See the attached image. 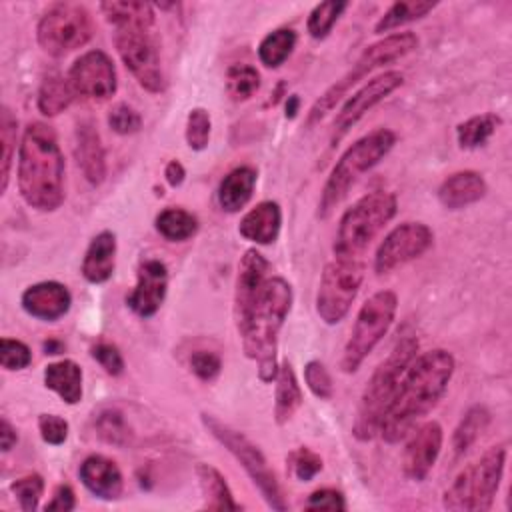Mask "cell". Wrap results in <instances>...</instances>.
Wrapping results in <instances>:
<instances>
[{
  "label": "cell",
  "instance_id": "1",
  "mask_svg": "<svg viewBox=\"0 0 512 512\" xmlns=\"http://www.w3.org/2000/svg\"><path fill=\"white\" fill-rule=\"evenodd\" d=\"M456 362L448 350L434 348L416 358L406 368L396 398L386 412L380 434L384 442L396 444L440 402L452 380Z\"/></svg>",
  "mask_w": 512,
  "mask_h": 512
},
{
  "label": "cell",
  "instance_id": "2",
  "mask_svg": "<svg viewBox=\"0 0 512 512\" xmlns=\"http://www.w3.org/2000/svg\"><path fill=\"white\" fill-rule=\"evenodd\" d=\"M64 156L52 126L32 122L18 146V190L30 208L52 212L64 202Z\"/></svg>",
  "mask_w": 512,
  "mask_h": 512
},
{
  "label": "cell",
  "instance_id": "3",
  "mask_svg": "<svg viewBox=\"0 0 512 512\" xmlns=\"http://www.w3.org/2000/svg\"><path fill=\"white\" fill-rule=\"evenodd\" d=\"M292 308V286L272 276L266 280L246 322L238 328L244 354L256 362L262 382H272L278 374V336Z\"/></svg>",
  "mask_w": 512,
  "mask_h": 512
},
{
  "label": "cell",
  "instance_id": "4",
  "mask_svg": "<svg viewBox=\"0 0 512 512\" xmlns=\"http://www.w3.org/2000/svg\"><path fill=\"white\" fill-rule=\"evenodd\" d=\"M416 354L418 338L414 334H406L394 344L386 360L376 366L362 390L356 418L352 424V434L356 440L368 442L380 434L386 412L390 410L400 388V380Z\"/></svg>",
  "mask_w": 512,
  "mask_h": 512
},
{
  "label": "cell",
  "instance_id": "5",
  "mask_svg": "<svg viewBox=\"0 0 512 512\" xmlns=\"http://www.w3.org/2000/svg\"><path fill=\"white\" fill-rule=\"evenodd\" d=\"M396 144V134L390 128H378L358 138L334 164L318 200V216L326 218L348 196L358 178L372 170Z\"/></svg>",
  "mask_w": 512,
  "mask_h": 512
},
{
  "label": "cell",
  "instance_id": "6",
  "mask_svg": "<svg viewBox=\"0 0 512 512\" xmlns=\"http://www.w3.org/2000/svg\"><path fill=\"white\" fill-rule=\"evenodd\" d=\"M416 46H418V38L414 32H394L366 46L360 58L352 64V68L344 76H340L332 86H328L310 106L306 114V128H312L322 118H326L336 108V104L348 94V90L356 86L364 76L372 74L376 68L384 64H390L408 56L412 50H416Z\"/></svg>",
  "mask_w": 512,
  "mask_h": 512
},
{
  "label": "cell",
  "instance_id": "7",
  "mask_svg": "<svg viewBox=\"0 0 512 512\" xmlns=\"http://www.w3.org/2000/svg\"><path fill=\"white\" fill-rule=\"evenodd\" d=\"M398 200L388 190H374L358 198L340 218L334 256L360 258L378 232L396 216Z\"/></svg>",
  "mask_w": 512,
  "mask_h": 512
},
{
  "label": "cell",
  "instance_id": "8",
  "mask_svg": "<svg viewBox=\"0 0 512 512\" xmlns=\"http://www.w3.org/2000/svg\"><path fill=\"white\" fill-rule=\"evenodd\" d=\"M506 464V446L486 450L478 462L466 466L442 496V506L456 512H488L494 504Z\"/></svg>",
  "mask_w": 512,
  "mask_h": 512
},
{
  "label": "cell",
  "instance_id": "9",
  "mask_svg": "<svg viewBox=\"0 0 512 512\" xmlns=\"http://www.w3.org/2000/svg\"><path fill=\"white\" fill-rule=\"evenodd\" d=\"M204 428L236 458V462L246 470V474L250 476V480L254 482V486L260 490L262 498L266 500V504L272 510H286V500L280 488V482L274 474V470L268 466L266 456L262 454V450L242 432H238L236 428L224 424L222 420H218L212 414L202 412L200 414Z\"/></svg>",
  "mask_w": 512,
  "mask_h": 512
},
{
  "label": "cell",
  "instance_id": "10",
  "mask_svg": "<svg viewBox=\"0 0 512 512\" xmlns=\"http://www.w3.org/2000/svg\"><path fill=\"white\" fill-rule=\"evenodd\" d=\"M398 308V298L392 290L374 292L358 310L352 332L344 344L340 368L346 374L356 372L376 344L390 330Z\"/></svg>",
  "mask_w": 512,
  "mask_h": 512
},
{
  "label": "cell",
  "instance_id": "11",
  "mask_svg": "<svg viewBox=\"0 0 512 512\" xmlns=\"http://www.w3.org/2000/svg\"><path fill=\"white\" fill-rule=\"evenodd\" d=\"M94 36V22L82 4L58 2L52 4L36 26V38L42 50L50 56H66L86 46Z\"/></svg>",
  "mask_w": 512,
  "mask_h": 512
},
{
  "label": "cell",
  "instance_id": "12",
  "mask_svg": "<svg viewBox=\"0 0 512 512\" xmlns=\"http://www.w3.org/2000/svg\"><path fill=\"white\" fill-rule=\"evenodd\" d=\"M364 280V262L360 258L334 256L324 266L318 292H316V312L326 324H338L346 318L352 302Z\"/></svg>",
  "mask_w": 512,
  "mask_h": 512
},
{
  "label": "cell",
  "instance_id": "13",
  "mask_svg": "<svg viewBox=\"0 0 512 512\" xmlns=\"http://www.w3.org/2000/svg\"><path fill=\"white\" fill-rule=\"evenodd\" d=\"M114 46L124 66L144 90L158 94L166 88V76L162 70L152 26L126 24L114 28Z\"/></svg>",
  "mask_w": 512,
  "mask_h": 512
},
{
  "label": "cell",
  "instance_id": "14",
  "mask_svg": "<svg viewBox=\"0 0 512 512\" xmlns=\"http://www.w3.org/2000/svg\"><path fill=\"white\" fill-rule=\"evenodd\" d=\"M434 240V232L424 222H402L392 228L378 244L374 254V272L388 274L420 258Z\"/></svg>",
  "mask_w": 512,
  "mask_h": 512
},
{
  "label": "cell",
  "instance_id": "15",
  "mask_svg": "<svg viewBox=\"0 0 512 512\" xmlns=\"http://www.w3.org/2000/svg\"><path fill=\"white\" fill-rule=\"evenodd\" d=\"M404 84V74L398 70H388L372 80H368L362 88H358L340 108L332 122V134L330 144L336 146L362 118L368 110H372L378 102H382L386 96H390L394 90H398Z\"/></svg>",
  "mask_w": 512,
  "mask_h": 512
},
{
  "label": "cell",
  "instance_id": "16",
  "mask_svg": "<svg viewBox=\"0 0 512 512\" xmlns=\"http://www.w3.org/2000/svg\"><path fill=\"white\" fill-rule=\"evenodd\" d=\"M68 80L76 96L90 100H108L118 88L114 62L104 50H88L80 54L68 70Z\"/></svg>",
  "mask_w": 512,
  "mask_h": 512
},
{
  "label": "cell",
  "instance_id": "17",
  "mask_svg": "<svg viewBox=\"0 0 512 512\" xmlns=\"http://www.w3.org/2000/svg\"><path fill=\"white\" fill-rule=\"evenodd\" d=\"M444 442V430L436 420L418 426L404 446L402 472L414 482H422L434 468Z\"/></svg>",
  "mask_w": 512,
  "mask_h": 512
},
{
  "label": "cell",
  "instance_id": "18",
  "mask_svg": "<svg viewBox=\"0 0 512 512\" xmlns=\"http://www.w3.org/2000/svg\"><path fill=\"white\" fill-rule=\"evenodd\" d=\"M270 278V262L256 250L248 248L238 264L234 288V324L236 330L246 322L266 280Z\"/></svg>",
  "mask_w": 512,
  "mask_h": 512
},
{
  "label": "cell",
  "instance_id": "19",
  "mask_svg": "<svg viewBox=\"0 0 512 512\" xmlns=\"http://www.w3.org/2000/svg\"><path fill=\"white\" fill-rule=\"evenodd\" d=\"M168 292V268L156 258L140 262L136 272V286L126 298L128 308L140 318H152Z\"/></svg>",
  "mask_w": 512,
  "mask_h": 512
},
{
  "label": "cell",
  "instance_id": "20",
  "mask_svg": "<svg viewBox=\"0 0 512 512\" xmlns=\"http://www.w3.org/2000/svg\"><path fill=\"white\" fill-rule=\"evenodd\" d=\"M20 302L26 314L44 322H54L70 310L72 296L64 284L56 280H44L28 286L22 292Z\"/></svg>",
  "mask_w": 512,
  "mask_h": 512
},
{
  "label": "cell",
  "instance_id": "21",
  "mask_svg": "<svg viewBox=\"0 0 512 512\" xmlns=\"http://www.w3.org/2000/svg\"><path fill=\"white\" fill-rule=\"evenodd\" d=\"M74 156L78 162V168L82 170L84 178L98 186L106 178V156L104 146L100 142V134L92 120H80L76 124L74 134Z\"/></svg>",
  "mask_w": 512,
  "mask_h": 512
},
{
  "label": "cell",
  "instance_id": "22",
  "mask_svg": "<svg viewBox=\"0 0 512 512\" xmlns=\"http://www.w3.org/2000/svg\"><path fill=\"white\" fill-rule=\"evenodd\" d=\"M82 484L102 500H116L124 490V478L118 464L102 454H92L78 468Z\"/></svg>",
  "mask_w": 512,
  "mask_h": 512
},
{
  "label": "cell",
  "instance_id": "23",
  "mask_svg": "<svg viewBox=\"0 0 512 512\" xmlns=\"http://www.w3.org/2000/svg\"><path fill=\"white\" fill-rule=\"evenodd\" d=\"M488 186L480 172L460 170L442 180L438 188V202L448 210H462L484 198Z\"/></svg>",
  "mask_w": 512,
  "mask_h": 512
},
{
  "label": "cell",
  "instance_id": "24",
  "mask_svg": "<svg viewBox=\"0 0 512 512\" xmlns=\"http://www.w3.org/2000/svg\"><path fill=\"white\" fill-rule=\"evenodd\" d=\"M280 226H282L280 204L274 200H262L242 216L238 224V232L242 238L266 246L276 242L280 234Z\"/></svg>",
  "mask_w": 512,
  "mask_h": 512
},
{
  "label": "cell",
  "instance_id": "25",
  "mask_svg": "<svg viewBox=\"0 0 512 512\" xmlns=\"http://www.w3.org/2000/svg\"><path fill=\"white\" fill-rule=\"evenodd\" d=\"M114 264H116V236L110 230H102L90 240L80 272L90 284H102L112 278Z\"/></svg>",
  "mask_w": 512,
  "mask_h": 512
},
{
  "label": "cell",
  "instance_id": "26",
  "mask_svg": "<svg viewBox=\"0 0 512 512\" xmlns=\"http://www.w3.org/2000/svg\"><path fill=\"white\" fill-rule=\"evenodd\" d=\"M258 174L252 166H238L230 170L218 186V204L224 212H240L254 194Z\"/></svg>",
  "mask_w": 512,
  "mask_h": 512
},
{
  "label": "cell",
  "instance_id": "27",
  "mask_svg": "<svg viewBox=\"0 0 512 512\" xmlns=\"http://www.w3.org/2000/svg\"><path fill=\"white\" fill-rule=\"evenodd\" d=\"M44 386L66 404H78L82 400V368L70 358L52 362L44 368Z\"/></svg>",
  "mask_w": 512,
  "mask_h": 512
},
{
  "label": "cell",
  "instance_id": "28",
  "mask_svg": "<svg viewBox=\"0 0 512 512\" xmlns=\"http://www.w3.org/2000/svg\"><path fill=\"white\" fill-rule=\"evenodd\" d=\"M276 392H274V420L276 424H286L292 420L296 410L302 406V388L294 374V368L288 360H282L278 366V374L274 378Z\"/></svg>",
  "mask_w": 512,
  "mask_h": 512
},
{
  "label": "cell",
  "instance_id": "29",
  "mask_svg": "<svg viewBox=\"0 0 512 512\" xmlns=\"http://www.w3.org/2000/svg\"><path fill=\"white\" fill-rule=\"evenodd\" d=\"M198 484L204 498V508L208 510H240V504L234 500L232 490L226 478L212 464L200 462L196 466Z\"/></svg>",
  "mask_w": 512,
  "mask_h": 512
},
{
  "label": "cell",
  "instance_id": "30",
  "mask_svg": "<svg viewBox=\"0 0 512 512\" xmlns=\"http://www.w3.org/2000/svg\"><path fill=\"white\" fill-rule=\"evenodd\" d=\"M74 96H76V92H74L68 76L52 72V74L44 76V80L38 88V110L44 116H58L72 104Z\"/></svg>",
  "mask_w": 512,
  "mask_h": 512
},
{
  "label": "cell",
  "instance_id": "31",
  "mask_svg": "<svg viewBox=\"0 0 512 512\" xmlns=\"http://www.w3.org/2000/svg\"><path fill=\"white\" fill-rule=\"evenodd\" d=\"M490 424V412L486 406L482 404H474L470 406L458 426L454 428V434H452V450H454V456H464L472 446L474 442L480 438V434L488 428Z\"/></svg>",
  "mask_w": 512,
  "mask_h": 512
},
{
  "label": "cell",
  "instance_id": "32",
  "mask_svg": "<svg viewBox=\"0 0 512 512\" xmlns=\"http://www.w3.org/2000/svg\"><path fill=\"white\" fill-rule=\"evenodd\" d=\"M500 124H502V118L494 112L470 116L468 120H464L456 126L458 146L464 150H474V148L484 146L490 140V136L498 130Z\"/></svg>",
  "mask_w": 512,
  "mask_h": 512
},
{
  "label": "cell",
  "instance_id": "33",
  "mask_svg": "<svg viewBox=\"0 0 512 512\" xmlns=\"http://www.w3.org/2000/svg\"><path fill=\"white\" fill-rule=\"evenodd\" d=\"M436 8V2L430 0H400L394 2L376 22L374 32L376 34H384L390 32L394 28H400L404 24H410L414 20L424 18L428 12H432Z\"/></svg>",
  "mask_w": 512,
  "mask_h": 512
},
{
  "label": "cell",
  "instance_id": "34",
  "mask_svg": "<svg viewBox=\"0 0 512 512\" xmlns=\"http://www.w3.org/2000/svg\"><path fill=\"white\" fill-rule=\"evenodd\" d=\"M100 12L114 28L126 24L154 26V6L150 2H102Z\"/></svg>",
  "mask_w": 512,
  "mask_h": 512
},
{
  "label": "cell",
  "instance_id": "35",
  "mask_svg": "<svg viewBox=\"0 0 512 512\" xmlns=\"http://www.w3.org/2000/svg\"><path fill=\"white\" fill-rule=\"evenodd\" d=\"M296 32L292 28H276L268 32L258 44V58L266 68H278L286 62L296 46Z\"/></svg>",
  "mask_w": 512,
  "mask_h": 512
},
{
  "label": "cell",
  "instance_id": "36",
  "mask_svg": "<svg viewBox=\"0 0 512 512\" xmlns=\"http://www.w3.org/2000/svg\"><path fill=\"white\" fill-rule=\"evenodd\" d=\"M156 230L170 242H184L192 238L198 230V220L192 212L184 208H164L156 220Z\"/></svg>",
  "mask_w": 512,
  "mask_h": 512
},
{
  "label": "cell",
  "instance_id": "37",
  "mask_svg": "<svg viewBox=\"0 0 512 512\" xmlns=\"http://www.w3.org/2000/svg\"><path fill=\"white\" fill-rule=\"evenodd\" d=\"M96 434L110 446L124 448L132 442V430L118 408H104L94 418Z\"/></svg>",
  "mask_w": 512,
  "mask_h": 512
},
{
  "label": "cell",
  "instance_id": "38",
  "mask_svg": "<svg viewBox=\"0 0 512 512\" xmlns=\"http://www.w3.org/2000/svg\"><path fill=\"white\" fill-rule=\"evenodd\" d=\"M0 142H2L0 192H6L8 180H10V170H12V160H14V150H16V142H18V120L8 106H2V112H0Z\"/></svg>",
  "mask_w": 512,
  "mask_h": 512
},
{
  "label": "cell",
  "instance_id": "39",
  "mask_svg": "<svg viewBox=\"0 0 512 512\" xmlns=\"http://www.w3.org/2000/svg\"><path fill=\"white\" fill-rule=\"evenodd\" d=\"M348 8V2H340V0H330V2H320L312 8L308 20H306V30L312 38L316 40H324L334 24L338 22V18L342 16V12Z\"/></svg>",
  "mask_w": 512,
  "mask_h": 512
},
{
  "label": "cell",
  "instance_id": "40",
  "mask_svg": "<svg viewBox=\"0 0 512 512\" xmlns=\"http://www.w3.org/2000/svg\"><path fill=\"white\" fill-rule=\"evenodd\" d=\"M260 88V74L250 64H232L226 72V90L234 102H242L254 96Z\"/></svg>",
  "mask_w": 512,
  "mask_h": 512
},
{
  "label": "cell",
  "instance_id": "41",
  "mask_svg": "<svg viewBox=\"0 0 512 512\" xmlns=\"http://www.w3.org/2000/svg\"><path fill=\"white\" fill-rule=\"evenodd\" d=\"M212 132V120L210 112L206 108H192L186 118V144L192 150H204L210 142Z\"/></svg>",
  "mask_w": 512,
  "mask_h": 512
},
{
  "label": "cell",
  "instance_id": "42",
  "mask_svg": "<svg viewBox=\"0 0 512 512\" xmlns=\"http://www.w3.org/2000/svg\"><path fill=\"white\" fill-rule=\"evenodd\" d=\"M10 490L24 512H34L44 494V478L40 474H26L14 480L10 484Z\"/></svg>",
  "mask_w": 512,
  "mask_h": 512
},
{
  "label": "cell",
  "instance_id": "43",
  "mask_svg": "<svg viewBox=\"0 0 512 512\" xmlns=\"http://www.w3.org/2000/svg\"><path fill=\"white\" fill-rule=\"evenodd\" d=\"M288 466L300 482H310L322 470L324 464L314 450L300 446L288 454Z\"/></svg>",
  "mask_w": 512,
  "mask_h": 512
},
{
  "label": "cell",
  "instance_id": "44",
  "mask_svg": "<svg viewBox=\"0 0 512 512\" xmlns=\"http://www.w3.org/2000/svg\"><path fill=\"white\" fill-rule=\"evenodd\" d=\"M32 362L30 348L16 338H2L0 340V364L4 370H24Z\"/></svg>",
  "mask_w": 512,
  "mask_h": 512
},
{
  "label": "cell",
  "instance_id": "45",
  "mask_svg": "<svg viewBox=\"0 0 512 512\" xmlns=\"http://www.w3.org/2000/svg\"><path fill=\"white\" fill-rule=\"evenodd\" d=\"M304 380L306 386L310 388V392L320 398V400H330L334 396V384H332V376L326 370V366L318 360H310L304 366Z\"/></svg>",
  "mask_w": 512,
  "mask_h": 512
},
{
  "label": "cell",
  "instance_id": "46",
  "mask_svg": "<svg viewBox=\"0 0 512 512\" xmlns=\"http://www.w3.org/2000/svg\"><path fill=\"white\" fill-rule=\"evenodd\" d=\"M188 362L192 374L202 382H214L222 372V360L212 350H194Z\"/></svg>",
  "mask_w": 512,
  "mask_h": 512
},
{
  "label": "cell",
  "instance_id": "47",
  "mask_svg": "<svg viewBox=\"0 0 512 512\" xmlns=\"http://www.w3.org/2000/svg\"><path fill=\"white\" fill-rule=\"evenodd\" d=\"M108 126L120 134V136H128V134H136L142 128V116L128 104H116L110 114H108Z\"/></svg>",
  "mask_w": 512,
  "mask_h": 512
},
{
  "label": "cell",
  "instance_id": "48",
  "mask_svg": "<svg viewBox=\"0 0 512 512\" xmlns=\"http://www.w3.org/2000/svg\"><path fill=\"white\" fill-rule=\"evenodd\" d=\"M38 430H40L42 440L52 446H60L68 438V422L58 414H40Z\"/></svg>",
  "mask_w": 512,
  "mask_h": 512
},
{
  "label": "cell",
  "instance_id": "49",
  "mask_svg": "<svg viewBox=\"0 0 512 512\" xmlns=\"http://www.w3.org/2000/svg\"><path fill=\"white\" fill-rule=\"evenodd\" d=\"M92 358L110 374V376H120L124 372V358L120 350L110 344V342H98L92 348Z\"/></svg>",
  "mask_w": 512,
  "mask_h": 512
},
{
  "label": "cell",
  "instance_id": "50",
  "mask_svg": "<svg viewBox=\"0 0 512 512\" xmlns=\"http://www.w3.org/2000/svg\"><path fill=\"white\" fill-rule=\"evenodd\" d=\"M306 508L308 510H346V500L340 490L320 488L308 496Z\"/></svg>",
  "mask_w": 512,
  "mask_h": 512
},
{
  "label": "cell",
  "instance_id": "51",
  "mask_svg": "<svg viewBox=\"0 0 512 512\" xmlns=\"http://www.w3.org/2000/svg\"><path fill=\"white\" fill-rule=\"evenodd\" d=\"M76 508V494L68 484H60L54 488V494L50 498V502L44 506L46 512L58 510V512H70Z\"/></svg>",
  "mask_w": 512,
  "mask_h": 512
},
{
  "label": "cell",
  "instance_id": "52",
  "mask_svg": "<svg viewBox=\"0 0 512 512\" xmlns=\"http://www.w3.org/2000/svg\"><path fill=\"white\" fill-rule=\"evenodd\" d=\"M16 442H18L16 428L8 422V418H2L0 420V446H2V452H10Z\"/></svg>",
  "mask_w": 512,
  "mask_h": 512
},
{
  "label": "cell",
  "instance_id": "53",
  "mask_svg": "<svg viewBox=\"0 0 512 512\" xmlns=\"http://www.w3.org/2000/svg\"><path fill=\"white\" fill-rule=\"evenodd\" d=\"M164 178H166V182H168L172 188H176V186H180V184L184 182L186 170H184V166H182L178 160H170V162L166 164V168H164Z\"/></svg>",
  "mask_w": 512,
  "mask_h": 512
},
{
  "label": "cell",
  "instance_id": "54",
  "mask_svg": "<svg viewBox=\"0 0 512 512\" xmlns=\"http://www.w3.org/2000/svg\"><path fill=\"white\" fill-rule=\"evenodd\" d=\"M298 110H300V98L296 94H290L286 98V118H296Z\"/></svg>",
  "mask_w": 512,
  "mask_h": 512
},
{
  "label": "cell",
  "instance_id": "55",
  "mask_svg": "<svg viewBox=\"0 0 512 512\" xmlns=\"http://www.w3.org/2000/svg\"><path fill=\"white\" fill-rule=\"evenodd\" d=\"M62 342H58V340H48V342H44V350H46V354H58V352H62Z\"/></svg>",
  "mask_w": 512,
  "mask_h": 512
}]
</instances>
